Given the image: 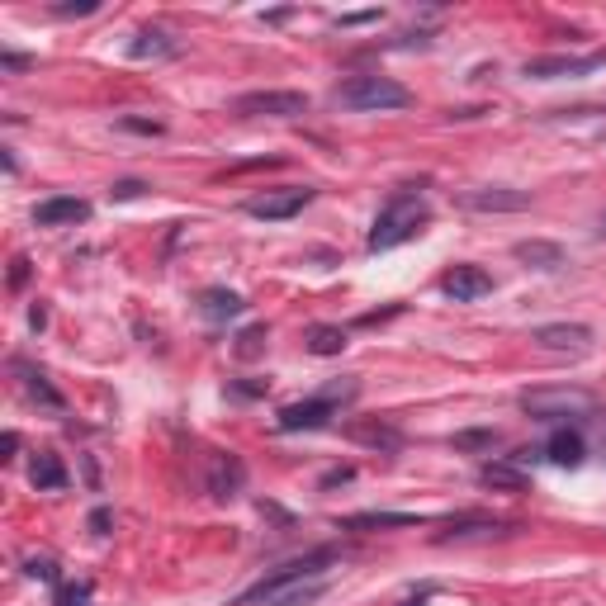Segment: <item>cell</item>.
I'll list each match as a JSON object with an SVG mask.
<instances>
[{
  "label": "cell",
  "mask_w": 606,
  "mask_h": 606,
  "mask_svg": "<svg viewBox=\"0 0 606 606\" xmlns=\"http://www.w3.org/2000/svg\"><path fill=\"white\" fill-rule=\"evenodd\" d=\"M431 223V209L427 199L417 195H393L384 209L375 214V223H370V237H365V247L370 251H389V247H403L408 237H417V232Z\"/></svg>",
  "instance_id": "obj_1"
},
{
  "label": "cell",
  "mask_w": 606,
  "mask_h": 606,
  "mask_svg": "<svg viewBox=\"0 0 606 606\" xmlns=\"http://www.w3.org/2000/svg\"><path fill=\"white\" fill-rule=\"evenodd\" d=\"M337 105L341 109H356V114H379V109H408L412 95L408 86H398L393 76H351V81H341L337 86Z\"/></svg>",
  "instance_id": "obj_2"
},
{
  "label": "cell",
  "mask_w": 606,
  "mask_h": 606,
  "mask_svg": "<svg viewBox=\"0 0 606 606\" xmlns=\"http://www.w3.org/2000/svg\"><path fill=\"white\" fill-rule=\"evenodd\" d=\"M521 412L531 422H573V417H592L597 398L588 389H526L521 393Z\"/></svg>",
  "instance_id": "obj_3"
},
{
  "label": "cell",
  "mask_w": 606,
  "mask_h": 606,
  "mask_svg": "<svg viewBox=\"0 0 606 606\" xmlns=\"http://www.w3.org/2000/svg\"><path fill=\"white\" fill-rule=\"evenodd\" d=\"M232 109L242 119H299V114H308V95H299V90H247V95L232 100Z\"/></svg>",
  "instance_id": "obj_4"
},
{
  "label": "cell",
  "mask_w": 606,
  "mask_h": 606,
  "mask_svg": "<svg viewBox=\"0 0 606 606\" xmlns=\"http://www.w3.org/2000/svg\"><path fill=\"white\" fill-rule=\"evenodd\" d=\"M303 204H313V190L308 185H285V190H266V195L247 199V214L266 218V223H280V218L303 214Z\"/></svg>",
  "instance_id": "obj_5"
},
{
  "label": "cell",
  "mask_w": 606,
  "mask_h": 606,
  "mask_svg": "<svg viewBox=\"0 0 606 606\" xmlns=\"http://www.w3.org/2000/svg\"><path fill=\"white\" fill-rule=\"evenodd\" d=\"M606 67V48L588 57H531L526 62V76L531 81H564V76H592Z\"/></svg>",
  "instance_id": "obj_6"
},
{
  "label": "cell",
  "mask_w": 606,
  "mask_h": 606,
  "mask_svg": "<svg viewBox=\"0 0 606 606\" xmlns=\"http://www.w3.org/2000/svg\"><path fill=\"white\" fill-rule=\"evenodd\" d=\"M332 412H337V403L327 398V393H318V398H303V403H289V408H280V417H275V427L280 431H318L332 422Z\"/></svg>",
  "instance_id": "obj_7"
},
{
  "label": "cell",
  "mask_w": 606,
  "mask_h": 606,
  "mask_svg": "<svg viewBox=\"0 0 606 606\" xmlns=\"http://www.w3.org/2000/svg\"><path fill=\"white\" fill-rule=\"evenodd\" d=\"M531 341L540 351H573V356H583L592 346V327L588 322H550V327H535Z\"/></svg>",
  "instance_id": "obj_8"
},
{
  "label": "cell",
  "mask_w": 606,
  "mask_h": 606,
  "mask_svg": "<svg viewBox=\"0 0 606 606\" xmlns=\"http://www.w3.org/2000/svg\"><path fill=\"white\" fill-rule=\"evenodd\" d=\"M441 294L455 303H474V299H483V294H493V275L483 266H450L446 275H441Z\"/></svg>",
  "instance_id": "obj_9"
},
{
  "label": "cell",
  "mask_w": 606,
  "mask_h": 606,
  "mask_svg": "<svg viewBox=\"0 0 606 606\" xmlns=\"http://www.w3.org/2000/svg\"><path fill=\"white\" fill-rule=\"evenodd\" d=\"M90 218V204L76 195H53L34 204V228H76V223H86Z\"/></svg>",
  "instance_id": "obj_10"
},
{
  "label": "cell",
  "mask_w": 606,
  "mask_h": 606,
  "mask_svg": "<svg viewBox=\"0 0 606 606\" xmlns=\"http://www.w3.org/2000/svg\"><path fill=\"white\" fill-rule=\"evenodd\" d=\"M341 431H346L356 446L384 450V455H398V450H403V431L389 427V422H379V417H360V422H346Z\"/></svg>",
  "instance_id": "obj_11"
},
{
  "label": "cell",
  "mask_w": 606,
  "mask_h": 606,
  "mask_svg": "<svg viewBox=\"0 0 606 606\" xmlns=\"http://www.w3.org/2000/svg\"><path fill=\"white\" fill-rule=\"evenodd\" d=\"M242 483H247V469H242L237 455H214L209 460V493H214V502H232L242 493Z\"/></svg>",
  "instance_id": "obj_12"
},
{
  "label": "cell",
  "mask_w": 606,
  "mask_h": 606,
  "mask_svg": "<svg viewBox=\"0 0 606 606\" xmlns=\"http://www.w3.org/2000/svg\"><path fill=\"white\" fill-rule=\"evenodd\" d=\"M464 209H474V214H521L531 195H521V190H469L460 195Z\"/></svg>",
  "instance_id": "obj_13"
},
{
  "label": "cell",
  "mask_w": 606,
  "mask_h": 606,
  "mask_svg": "<svg viewBox=\"0 0 606 606\" xmlns=\"http://www.w3.org/2000/svg\"><path fill=\"white\" fill-rule=\"evenodd\" d=\"M479 483L493 488V493H526V488H531V474L517 469V464H507V460H488L479 469Z\"/></svg>",
  "instance_id": "obj_14"
},
{
  "label": "cell",
  "mask_w": 606,
  "mask_h": 606,
  "mask_svg": "<svg viewBox=\"0 0 606 606\" xmlns=\"http://www.w3.org/2000/svg\"><path fill=\"white\" fill-rule=\"evenodd\" d=\"M128 57L133 62H166V57H180V43L171 34H161V29H143L128 43Z\"/></svg>",
  "instance_id": "obj_15"
},
{
  "label": "cell",
  "mask_w": 606,
  "mask_h": 606,
  "mask_svg": "<svg viewBox=\"0 0 606 606\" xmlns=\"http://www.w3.org/2000/svg\"><path fill=\"white\" fill-rule=\"evenodd\" d=\"M512 256H517L521 266H535V270H559L564 266V247H559V242H545V237H526V242H517Z\"/></svg>",
  "instance_id": "obj_16"
},
{
  "label": "cell",
  "mask_w": 606,
  "mask_h": 606,
  "mask_svg": "<svg viewBox=\"0 0 606 606\" xmlns=\"http://www.w3.org/2000/svg\"><path fill=\"white\" fill-rule=\"evenodd\" d=\"M15 375L24 379V393H29L34 403H43V408H53V412L67 408V403H62V393H57L53 384H48V375H43V370H34L29 360H15Z\"/></svg>",
  "instance_id": "obj_17"
},
{
  "label": "cell",
  "mask_w": 606,
  "mask_h": 606,
  "mask_svg": "<svg viewBox=\"0 0 606 606\" xmlns=\"http://www.w3.org/2000/svg\"><path fill=\"white\" fill-rule=\"evenodd\" d=\"M341 531H389V526H422V517L412 512H356V517H341Z\"/></svg>",
  "instance_id": "obj_18"
},
{
  "label": "cell",
  "mask_w": 606,
  "mask_h": 606,
  "mask_svg": "<svg viewBox=\"0 0 606 606\" xmlns=\"http://www.w3.org/2000/svg\"><path fill=\"white\" fill-rule=\"evenodd\" d=\"M346 346H351L346 332L332 327V322H313V327L303 332V351H308V356H341Z\"/></svg>",
  "instance_id": "obj_19"
},
{
  "label": "cell",
  "mask_w": 606,
  "mask_h": 606,
  "mask_svg": "<svg viewBox=\"0 0 606 606\" xmlns=\"http://www.w3.org/2000/svg\"><path fill=\"white\" fill-rule=\"evenodd\" d=\"M545 460H554V464H564V469H578V464L588 460V450H583V436L578 431H554L550 436V446H545Z\"/></svg>",
  "instance_id": "obj_20"
},
{
  "label": "cell",
  "mask_w": 606,
  "mask_h": 606,
  "mask_svg": "<svg viewBox=\"0 0 606 606\" xmlns=\"http://www.w3.org/2000/svg\"><path fill=\"white\" fill-rule=\"evenodd\" d=\"M29 483H34L38 493H57V488H67V469H62V460H57L53 450L34 455V464H29Z\"/></svg>",
  "instance_id": "obj_21"
},
{
  "label": "cell",
  "mask_w": 606,
  "mask_h": 606,
  "mask_svg": "<svg viewBox=\"0 0 606 606\" xmlns=\"http://www.w3.org/2000/svg\"><path fill=\"white\" fill-rule=\"evenodd\" d=\"M199 308H204V318H237L247 303H242V294H232V289H204L199 294Z\"/></svg>",
  "instance_id": "obj_22"
},
{
  "label": "cell",
  "mask_w": 606,
  "mask_h": 606,
  "mask_svg": "<svg viewBox=\"0 0 606 606\" xmlns=\"http://www.w3.org/2000/svg\"><path fill=\"white\" fill-rule=\"evenodd\" d=\"M261 346H266V322H256V327H247V332L237 337V356L256 360V356H261Z\"/></svg>",
  "instance_id": "obj_23"
},
{
  "label": "cell",
  "mask_w": 606,
  "mask_h": 606,
  "mask_svg": "<svg viewBox=\"0 0 606 606\" xmlns=\"http://www.w3.org/2000/svg\"><path fill=\"white\" fill-rule=\"evenodd\" d=\"M498 446V431H460L455 450H493Z\"/></svg>",
  "instance_id": "obj_24"
},
{
  "label": "cell",
  "mask_w": 606,
  "mask_h": 606,
  "mask_svg": "<svg viewBox=\"0 0 606 606\" xmlns=\"http://www.w3.org/2000/svg\"><path fill=\"white\" fill-rule=\"evenodd\" d=\"M24 573L38 578V583H57V564L48 559V554H29V559H24Z\"/></svg>",
  "instance_id": "obj_25"
},
{
  "label": "cell",
  "mask_w": 606,
  "mask_h": 606,
  "mask_svg": "<svg viewBox=\"0 0 606 606\" xmlns=\"http://www.w3.org/2000/svg\"><path fill=\"white\" fill-rule=\"evenodd\" d=\"M100 10V0H62L53 5V15H95Z\"/></svg>",
  "instance_id": "obj_26"
},
{
  "label": "cell",
  "mask_w": 606,
  "mask_h": 606,
  "mask_svg": "<svg viewBox=\"0 0 606 606\" xmlns=\"http://www.w3.org/2000/svg\"><path fill=\"white\" fill-rule=\"evenodd\" d=\"M119 128H124V133H147V138H157V133H166V128H161L157 119H119Z\"/></svg>",
  "instance_id": "obj_27"
},
{
  "label": "cell",
  "mask_w": 606,
  "mask_h": 606,
  "mask_svg": "<svg viewBox=\"0 0 606 606\" xmlns=\"http://www.w3.org/2000/svg\"><path fill=\"white\" fill-rule=\"evenodd\" d=\"M29 285V256H15L10 261V289H24Z\"/></svg>",
  "instance_id": "obj_28"
},
{
  "label": "cell",
  "mask_w": 606,
  "mask_h": 606,
  "mask_svg": "<svg viewBox=\"0 0 606 606\" xmlns=\"http://www.w3.org/2000/svg\"><path fill=\"white\" fill-rule=\"evenodd\" d=\"M143 190H147L143 180H119V185L109 190V199H138V195H143Z\"/></svg>",
  "instance_id": "obj_29"
},
{
  "label": "cell",
  "mask_w": 606,
  "mask_h": 606,
  "mask_svg": "<svg viewBox=\"0 0 606 606\" xmlns=\"http://www.w3.org/2000/svg\"><path fill=\"white\" fill-rule=\"evenodd\" d=\"M379 10H360V15H341L337 19V29H356V24H375Z\"/></svg>",
  "instance_id": "obj_30"
},
{
  "label": "cell",
  "mask_w": 606,
  "mask_h": 606,
  "mask_svg": "<svg viewBox=\"0 0 606 606\" xmlns=\"http://www.w3.org/2000/svg\"><path fill=\"white\" fill-rule=\"evenodd\" d=\"M29 327H34V332H43V327H48V308H43V303H34V308H29Z\"/></svg>",
  "instance_id": "obj_31"
},
{
  "label": "cell",
  "mask_w": 606,
  "mask_h": 606,
  "mask_svg": "<svg viewBox=\"0 0 606 606\" xmlns=\"http://www.w3.org/2000/svg\"><path fill=\"white\" fill-rule=\"evenodd\" d=\"M0 62H5V72H24L29 67V57H19V53H0Z\"/></svg>",
  "instance_id": "obj_32"
},
{
  "label": "cell",
  "mask_w": 606,
  "mask_h": 606,
  "mask_svg": "<svg viewBox=\"0 0 606 606\" xmlns=\"http://www.w3.org/2000/svg\"><path fill=\"white\" fill-rule=\"evenodd\" d=\"M90 531H95V535L109 531V512H105V507H100V512H90Z\"/></svg>",
  "instance_id": "obj_33"
},
{
  "label": "cell",
  "mask_w": 606,
  "mask_h": 606,
  "mask_svg": "<svg viewBox=\"0 0 606 606\" xmlns=\"http://www.w3.org/2000/svg\"><path fill=\"white\" fill-rule=\"evenodd\" d=\"M0 450H5V460H15V450H19V436H15V431H5V436H0Z\"/></svg>",
  "instance_id": "obj_34"
},
{
  "label": "cell",
  "mask_w": 606,
  "mask_h": 606,
  "mask_svg": "<svg viewBox=\"0 0 606 606\" xmlns=\"http://www.w3.org/2000/svg\"><path fill=\"white\" fill-rule=\"evenodd\" d=\"M351 474H356V469H332V474H327V479H322V483H346V479H351Z\"/></svg>",
  "instance_id": "obj_35"
},
{
  "label": "cell",
  "mask_w": 606,
  "mask_h": 606,
  "mask_svg": "<svg viewBox=\"0 0 606 606\" xmlns=\"http://www.w3.org/2000/svg\"><path fill=\"white\" fill-rule=\"evenodd\" d=\"M403 606H427V592H422V597H408Z\"/></svg>",
  "instance_id": "obj_36"
}]
</instances>
